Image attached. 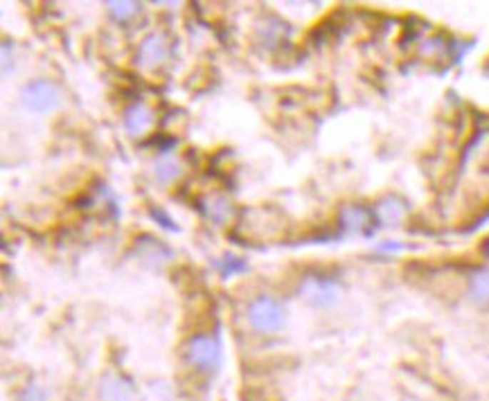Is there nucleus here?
Returning <instances> with one entry per match:
<instances>
[{
  "label": "nucleus",
  "mask_w": 489,
  "mask_h": 401,
  "mask_svg": "<svg viewBox=\"0 0 489 401\" xmlns=\"http://www.w3.org/2000/svg\"><path fill=\"white\" fill-rule=\"evenodd\" d=\"M185 359L201 372H214L221 365V345L214 336L196 334L185 342Z\"/></svg>",
  "instance_id": "1"
},
{
  "label": "nucleus",
  "mask_w": 489,
  "mask_h": 401,
  "mask_svg": "<svg viewBox=\"0 0 489 401\" xmlns=\"http://www.w3.org/2000/svg\"><path fill=\"white\" fill-rule=\"evenodd\" d=\"M248 323L260 334H278L284 325V309L280 307L278 300L260 295L248 307Z\"/></svg>",
  "instance_id": "2"
},
{
  "label": "nucleus",
  "mask_w": 489,
  "mask_h": 401,
  "mask_svg": "<svg viewBox=\"0 0 489 401\" xmlns=\"http://www.w3.org/2000/svg\"><path fill=\"white\" fill-rule=\"evenodd\" d=\"M23 106L27 111L34 113H50L54 108H59L61 104V91L56 88V83L48 81V79H36L30 81L21 93Z\"/></svg>",
  "instance_id": "3"
},
{
  "label": "nucleus",
  "mask_w": 489,
  "mask_h": 401,
  "mask_svg": "<svg viewBox=\"0 0 489 401\" xmlns=\"http://www.w3.org/2000/svg\"><path fill=\"white\" fill-rule=\"evenodd\" d=\"M300 293L305 295L311 305H318V307L332 305L336 300V282L329 278H323V275H309L302 280Z\"/></svg>",
  "instance_id": "4"
},
{
  "label": "nucleus",
  "mask_w": 489,
  "mask_h": 401,
  "mask_svg": "<svg viewBox=\"0 0 489 401\" xmlns=\"http://www.w3.org/2000/svg\"><path fill=\"white\" fill-rule=\"evenodd\" d=\"M167 52H169V48H167L165 36L161 32H153V34L142 39L140 50H138V61L145 68L161 66L167 59Z\"/></svg>",
  "instance_id": "5"
},
{
  "label": "nucleus",
  "mask_w": 489,
  "mask_h": 401,
  "mask_svg": "<svg viewBox=\"0 0 489 401\" xmlns=\"http://www.w3.org/2000/svg\"><path fill=\"white\" fill-rule=\"evenodd\" d=\"M153 122H156L153 111L142 102H136L124 111V128H126V133L133 138L145 136L153 126Z\"/></svg>",
  "instance_id": "6"
},
{
  "label": "nucleus",
  "mask_w": 489,
  "mask_h": 401,
  "mask_svg": "<svg viewBox=\"0 0 489 401\" xmlns=\"http://www.w3.org/2000/svg\"><path fill=\"white\" fill-rule=\"evenodd\" d=\"M133 397V385L126 379L111 375L102 381V399L104 401H131Z\"/></svg>",
  "instance_id": "7"
},
{
  "label": "nucleus",
  "mask_w": 489,
  "mask_h": 401,
  "mask_svg": "<svg viewBox=\"0 0 489 401\" xmlns=\"http://www.w3.org/2000/svg\"><path fill=\"white\" fill-rule=\"evenodd\" d=\"M375 212H377V219L383 225H397L401 219H404L406 205L401 203L397 196H385L383 200H379V205H377Z\"/></svg>",
  "instance_id": "8"
},
{
  "label": "nucleus",
  "mask_w": 489,
  "mask_h": 401,
  "mask_svg": "<svg viewBox=\"0 0 489 401\" xmlns=\"http://www.w3.org/2000/svg\"><path fill=\"white\" fill-rule=\"evenodd\" d=\"M469 298L476 305L487 307L489 305V270L487 268H478L473 270L469 278Z\"/></svg>",
  "instance_id": "9"
},
{
  "label": "nucleus",
  "mask_w": 489,
  "mask_h": 401,
  "mask_svg": "<svg viewBox=\"0 0 489 401\" xmlns=\"http://www.w3.org/2000/svg\"><path fill=\"white\" fill-rule=\"evenodd\" d=\"M341 217H343V223L348 228H352V230H361L366 223H370V212L363 210V208H358V205L345 208Z\"/></svg>",
  "instance_id": "10"
},
{
  "label": "nucleus",
  "mask_w": 489,
  "mask_h": 401,
  "mask_svg": "<svg viewBox=\"0 0 489 401\" xmlns=\"http://www.w3.org/2000/svg\"><path fill=\"white\" fill-rule=\"evenodd\" d=\"M106 7L118 21H128L131 16H136L138 9H140L138 3H126V0H124V3H109Z\"/></svg>",
  "instance_id": "11"
},
{
  "label": "nucleus",
  "mask_w": 489,
  "mask_h": 401,
  "mask_svg": "<svg viewBox=\"0 0 489 401\" xmlns=\"http://www.w3.org/2000/svg\"><path fill=\"white\" fill-rule=\"evenodd\" d=\"M178 174H181V169H178V165L174 161H163V163L156 165V176H158V181H163V183L174 181Z\"/></svg>",
  "instance_id": "12"
},
{
  "label": "nucleus",
  "mask_w": 489,
  "mask_h": 401,
  "mask_svg": "<svg viewBox=\"0 0 489 401\" xmlns=\"http://www.w3.org/2000/svg\"><path fill=\"white\" fill-rule=\"evenodd\" d=\"M221 268H223V273L228 275H233V273H237V270H243V268H246V264H243V262H237L235 260V257H230V262L226 260L223 264H221Z\"/></svg>",
  "instance_id": "13"
}]
</instances>
